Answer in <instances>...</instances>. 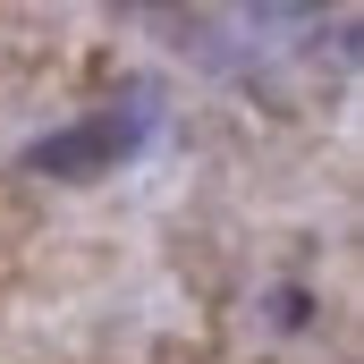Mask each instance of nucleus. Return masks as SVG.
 <instances>
[{
    "label": "nucleus",
    "instance_id": "f257e3e1",
    "mask_svg": "<svg viewBox=\"0 0 364 364\" xmlns=\"http://www.w3.org/2000/svg\"><path fill=\"white\" fill-rule=\"evenodd\" d=\"M136 144V119H93L77 136H51V144H34V170H51V178H77L93 161H110V153H127Z\"/></svg>",
    "mask_w": 364,
    "mask_h": 364
}]
</instances>
